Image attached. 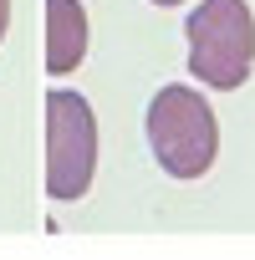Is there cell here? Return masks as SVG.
Instances as JSON below:
<instances>
[{
	"label": "cell",
	"mask_w": 255,
	"mask_h": 260,
	"mask_svg": "<svg viewBox=\"0 0 255 260\" xmlns=\"http://www.w3.org/2000/svg\"><path fill=\"white\" fill-rule=\"evenodd\" d=\"M148 148L158 158V169L169 179H204L219 158V117L214 107L184 87V82H169L158 87V97L148 102Z\"/></svg>",
	"instance_id": "obj_1"
},
{
	"label": "cell",
	"mask_w": 255,
	"mask_h": 260,
	"mask_svg": "<svg viewBox=\"0 0 255 260\" xmlns=\"http://www.w3.org/2000/svg\"><path fill=\"white\" fill-rule=\"evenodd\" d=\"M97 174V112L82 92H46V194L82 199Z\"/></svg>",
	"instance_id": "obj_3"
},
{
	"label": "cell",
	"mask_w": 255,
	"mask_h": 260,
	"mask_svg": "<svg viewBox=\"0 0 255 260\" xmlns=\"http://www.w3.org/2000/svg\"><path fill=\"white\" fill-rule=\"evenodd\" d=\"M87 61V11L82 0H46V72L67 77Z\"/></svg>",
	"instance_id": "obj_4"
},
{
	"label": "cell",
	"mask_w": 255,
	"mask_h": 260,
	"mask_svg": "<svg viewBox=\"0 0 255 260\" xmlns=\"http://www.w3.org/2000/svg\"><path fill=\"white\" fill-rule=\"evenodd\" d=\"M153 6H184V0H153Z\"/></svg>",
	"instance_id": "obj_6"
},
{
	"label": "cell",
	"mask_w": 255,
	"mask_h": 260,
	"mask_svg": "<svg viewBox=\"0 0 255 260\" xmlns=\"http://www.w3.org/2000/svg\"><path fill=\"white\" fill-rule=\"evenodd\" d=\"M6 26H11V0H0V41H6Z\"/></svg>",
	"instance_id": "obj_5"
},
{
	"label": "cell",
	"mask_w": 255,
	"mask_h": 260,
	"mask_svg": "<svg viewBox=\"0 0 255 260\" xmlns=\"http://www.w3.org/2000/svg\"><path fill=\"white\" fill-rule=\"evenodd\" d=\"M184 41H189V72L204 87L214 92L245 87L255 67V16L245 0H199L184 16Z\"/></svg>",
	"instance_id": "obj_2"
}]
</instances>
